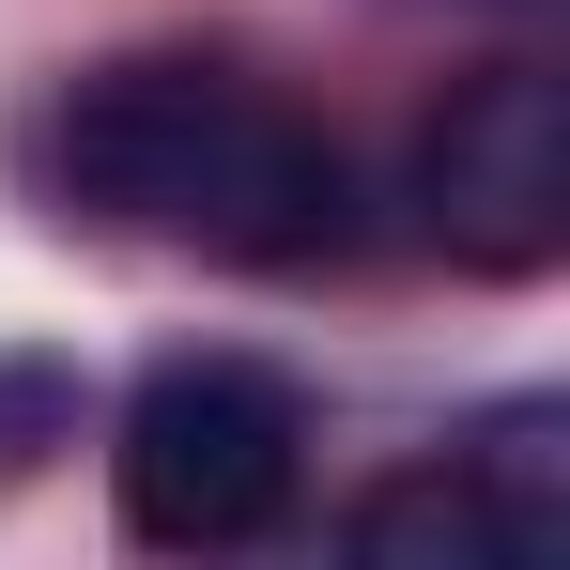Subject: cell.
Returning <instances> with one entry per match:
<instances>
[{
	"instance_id": "6da1fadb",
	"label": "cell",
	"mask_w": 570,
	"mask_h": 570,
	"mask_svg": "<svg viewBox=\"0 0 570 570\" xmlns=\"http://www.w3.org/2000/svg\"><path fill=\"white\" fill-rule=\"evenodd\" d=\"M47 170L94 232L186 247L232 278H308L355 247V155L232 47H124L47 108Z\"/></svg>"
},
{
	"instance_id": "7a4b0ae2",
	"label": "cell",
	"mask_w": 570,
	"mask_h": 570,
	"mask_svg": "<svg viewBox=\"0 0 570 570\" xmlns=\"http://www.w3.org/2000/svg\"><path fill=\"white\" fill-rule=\"evenodd\" d=\"M108 493H124V540H155V556H247V540H278L293 493H308V385L278 355H232V340L155 355L124 385Z\"/></svg>"
},
{
	"instance_id": "3957f363",
	"label": "cell",
	"mask_w": 570,
	"mask_h": 570,
	"mask_svg": "<svg viewBox=\"0 0 570 570\" xmlns=\"http://www.w3.org/2000/svg\"><path fill=\"white\" fill-rule=\"evenodd\" d=\"M416 232L463 278H556L570 263V78L556 62H478L416 124Z\"/></svg>"
},
{
	"instance_id": "277c9868",
	"label": "cell",
	"mask_w": 570,
	"mask_h": 570,
	"mask_svg": "<svg viewBox=\"0 0 570 570\" xmlns=\"http://www.w3.org/2000/svg\"><path fill=\"white\" fill-rule=\"evenodd\" d=\"M340 540L355 556H448V570H540L570 540V416L556 401H509V416L448 432L432 463L371 478L340 509Z\"/></svg>"
},
{
	"instance_id": "5b68a950",
	"label": "cell",
	"mask_w": 570,
	"mask_h": 570,
	"mask_svg": "<svg viewBox=\"0 0 570 570\" xmlns=\"http://www.w3.org/2000/svg\"><path fill=\"white\" fill-rule=\"evenodd\" d=\"M47 432H78V385H62V371H0V478L31 463Z\"/></svg>"
}]
</instances>
